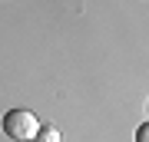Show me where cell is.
Masks as SVG:
<instances>
[{"label":"cell","mask_w":149,"mask_h":142,"mask_svg":"<svg viewBox=\"0 0 149 142\" xmlns=\"http://www.w3.org/2000/svg\"><path fill=\"white\" fill-rule=\"evenodd\" d=\"M3 132L13 142H33L37 132H40V119H37V112H30V109H10L3 116Z\"/></svg>","instance_id":"6da1fadb"},{"label":"cell","mask_w":149,"mask_h":142,"mask_svg":"<svg viewBox=\"0 0 149 142\" xmlns=\"http://www.w3.org/2000/svg\"><path fill=\"white\" fill-rule=\"evenodd\" d=\"M33 142H60V132H56L53 126H40V132H37Z\"/></svg>","instance_id":"7a4b0ae2"},{"label":"cell","mask_w":149,"mask_h":142,"mask_svg":"<svg viewBox=\"0 0 149 142\" xmlns=\"http://www.w3.org/2000/svg\"><path fill=\"white\" fill-rule=\"evenodd\" d=\"M136 142H149V122H146V126H139V129H136Z\"/></svg>","instance_id":"3957f363"}]
</instances>
